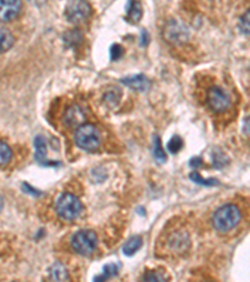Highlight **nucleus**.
I'll list each match as a JSON object with an SVG mask.
<instances>
[{"label": "nucleus", "instance_id": "9d476101", "mask_svg": "<svg viewBox=\"0 0 250 282\" xmlns=\"http://www.w3.org/2000/svg\"><path fill=\"white\" fill-rule=\"evenodd\" d=\"M166 34H168V39L170 41H184L187 38V29L184 28H179V24L170 23L166 28Z\"/></svg>", "mask_w": 250, "mask_h": 282}, {"label": "nucleus", "instance_id": "6e6552de", "mask_svg": "<svg viewBox=\"0 0 250 282\" xmlns=\"http://www.w3.org/2000/svg\"><path fill=\"white\" fill-rule=\"evenodd\" d=\"M87 121V114L80 106H71L64 115V122L68 127H80Z\"/></svg>", "mask_w": 250, "mask_h": 282}, {"label": "nucleus", "instance_id": "39448f33", "mask_svg": "<svg viewBox=\"0 0 250 282\" xmlns=\"http://www.w3.org/2000/svg\"><path fill=\"white\" fill-rule=\"evenodd\" d=\"M65 15L70 23H84L91 15V7L87 0H70L66 5Z\"/></svg>", "mask_w": 250, "mask_h": 282}, {"label": "nucleus", "instance_id": "aec40b11", "mask_svg": "<svg viewBox=\"0 0 250 282\" xmlns=\"http://www.w3.org/2000/svg\"><path fill=\"white\" fill-rule=\"evenodd\" d=\"M190 178L193 179L194 182H196V183L203 184V186H214V184L218 183V182H216V179H204V178H202L198 172L191 173Z\"/></svg>", "mask_w": 250, "mask_h": 282}, {"label": "nucleus", "instance_id": "412c9836", "mask_svg": "<svg viewBox=\"0 0 250 282\" xmlns=\"http://www.w3.org/2000/svg\"><path fill=\"white\" fill-rule=\"evenodd\" d=\"M124 54V48L120 45V44H114L110 49V58L112 60H118L123 57Z\"/></svg>", "mask_w": 250, "mask_h": 282}, {"label": "nucleus", "instance_id": "4be33fe9", "mask_svg": "<svg viewBox=\"0 0 250 282\" xmlns=\"http://www.w3.org/2000/svg\"><path fill=\"white\" fill-rule=\"evenodd\" d=\"M144 280L145 281H164L165 280V276L163 275V273H160L159 271H152V272L146 273V275H144Z\"/></svg>", "mask_w": 250, "mask_h": 282}, {"label": "nucleus", "instance_id": "dca6fc26", "mask_svg": "<svg viewBox=\"0 0 250 282\" xmlns=\"http://www.w3.org/2000/svg\"><path fill=\"white\" fill-rule=\"evenodd\" d=\"M13 151L5 142L0 140V167H5L12 161Z\"/></svg>", "mask_w": 250, "mask_h": 282}, {"label": "nucleus", "instance_id": "6ab92c4d", "mask_svg": "<svg viewBox=\"0 0 250 282\" xmlns=\"http://www.w3.org/2000/svg\"><path fill=\"white\" fill-rule=\"evenodd\" d=\"M154 156L155 158L158 159L159 162H166V154L165 151H164L162 147V143H160L159 137H157V139H155V148H154Z\"/></svg>", "mask_w": 250, "mask_h": 282}, {"label": "nucleus", "instance_id": "423d86ee", "mask_svg": "<svg viewBox=\"0 0 250 282\" xmlns=\"http://www.w3.org/2000/svg\"><path fill=\"white\" fill-rule=\"evenodd\" d=\"M207 102L210 109L215 113L225 112L232 104V98L227 90L220 87H213L208 90Z\"/></svg>", "mask_w": 250, "mask_h": 282}, {"label": "nucleus", "instance_id": "f3484780", "mask_svg": "<svg viewBox=\"0 0 250 282\" xmlns=\"http://www.w3.org/2000/svg\"><path fill=\"white\" fill-rule=\"evenodd\" d=\"M118 275V267L115 266V265L110 264L107 265V266L104 267V273H103L102 276H98V277H95V281H104L108 280V278L113 277V276Z\"/></svg>", "mask_w": 250, "mask_h": 282}, {"label": "nucleus", "instance_id": "5701e85b", "mask_svg": "<svg viewBox=\"0 0 250 282\" xmlns=\"http://www.w3.org/2000/svg\"><path fill=\"white\" fill-rule=\"evenodd\" d=\"M203 162H202V158H193L190 161V166L193 168H198L199 166H202Z\"/></svg>", "mask_w": 250, "mask_h": 282}, {"label": "nucleus", "instance_id": "f257e3e1", "mask_svg": "<svg viewBox=\"0 0 250 282\" xmlns=\"http://www.w3.org/2000/svg\"><path fill=\"white\" fill-rule=\"evenodd\" d=\"M241 220L240 209L235 204H225L215 211L213 216V226L220 233L233 229Z\"/></svg>", "mask_w": 250, "mask_h": 282}, {"label": "nucleus", "instance_id": "20e7f679", "mask_svg": "<svg viewBox=\"0 0 250 282\" xmlns=\"http://www.w3.org/2000/svg\"><path fill=\"white\" fill-rule=\"evenodd\" d=\"M71 247L79 255L89 256L98 247V236L90 229H82L77 232L71 239Z\"/></svg>", "mask_w": 250, "mask_h": 282}, {"label": "nucleus", "instance_id": "1a4fd4ad", "mask_svg": "<svg viewBox=\"0 0 250 282\" xmlns=\"http://www.w3.org/2000/svg\"><path fill=\"white\" fill-rule=\"evenodd\" d=\"M123 83L128 87H130L132 89L139 90V92H145L149 89L150 83L145 76L143 74H138L135 77H129V78L123 79Z\"/></svg>", "mask_w": 250, "mask_h": 282}, {"label": "nucleus", "instance_id": "0eeeda50", "mask_svg": "<svg viewBox=\"0 0 250 282\" xmlns=\"http://www.w3.org/2000/svg\"><path fill=\"white\" fill-rule=\"evenodd\" d=\"M21 0H0V21H12L21 10Z\"/></svg>", "mask_w": 250, "mask_h": 282}, {"label": "nucleus", "instance_id": "7ed1b4c3", "mask_svg": "<svg viewBox=\"0 0 250 282\" xmlns=\"http://www.w3.org/2000/svg\"><path fill=\"white\" fill-rule=\"evenodd\" d=\"M83 208L82 201L71 193H64L57 201V212L64 220H75L82 215Z\"/></svg>", "mask_w": 250, "mask_h": 282}, {"label": "nucleus", "instance_id": "4468645a", "mask_svg": "<svg viewBox=\"0 0 250 282\" xmlns=\"http://www.w3.org/2000/svg\"><path fill=\"white\" fill-rule=\"evenodd\" d=\"M143 15V9H141V4L139 2H132L128 7V18L133 21V23H138Z\"/></svg>", "mask_w": 250, "mask_h": 282}, {"label": "nucleus", "instance_id": "f03ea898", "mask_svg": "<svg viewBox=\"0 0 250 282\" xmlns=\"http://www.w3.org/2000/svg\"><path fill=\"white\" fill-rule=\"evenodd\" d=\"M75 143L78 147L88 152H94L102 143V134L93 124H82L75 132Z\"/></svg>", "mask_w": 250, "mask_h": 282}, {"label": "nucleus", "instance_id": "2eb2a0df", "mask_svg": "<svg viewBox=\"0 0 250 282\" xmlns=\"http://www.w3.org/2000/svg\"><path fill=\"white\" fill-rule=\"evenodd\" d=\"M141 245H143V240H141V237H133V239H130L129 241L124 245L123 247V252L127 256H133L135 252L139 250V248L141 247Z\"/></svg>", "mask_w": 250, "mask_h": 282}, {"label": "nucleus", "instance_id": "9b49d317", "mask_svg": "<svg viewBox=\"0 0 250 282\" xmlns=\"http://www.w3.org/2000/svg\"><path fill=\"white\" fill-rule=\"evenodd\" d=\"M49 273L50 278L54 281H68L69 278H70L66 267L64 266L63 264H60V262H57V264L53 265V266L50 267Z\"/></svg>", "mask_w": 250, "mask_h": 282}, {"label": "nucleus", "instance_id": "a211bd4d", "mask_svg": "<svg viewBox=\"0 0 250 282\" xmlns=\"http://www.w3.org/2000/svg\"><path fill=\"white\" fill-rule=\"evenodd\" d=\"M183 146H184V143H183L182 138L175 135V137H173L170 140H169L166 147H168V151L171 152V153H178V152L183 148Z\"/></svg>", "mask_w": 250, "mask_h": 282}, {"label": "nucleus", "instance_id": "f8f14e48", "mask_svg": "<svg viewBox=\"0 0 250 282\" xmlns=\"http://www.w3.org/2000/svg\"><path fill=\"white\" fill-rule=\"evenodd\" d=\"M14 35L7 28L0 27V53L8 52L14 45Z\"/></svg>", "mask_w": 250, "mask_h": 282}, {"label": "nucleus", "instance_id": "ddd939ff", "mask_svg": "<svg viewBox=\"0 0 250 282\" xmlns=\"http://www.w3.org/2000/svg\"><path fill=\"white\" fill-rule=\"evenodd\" d=\"M35 158L39 163H43L46 158V142L43 135H38L34 140Z\"/></svg>", "mask_w": 250, "mask_h": 282}]
</instances>
